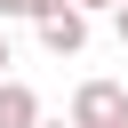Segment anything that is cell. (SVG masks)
Returning a JSON list of instances; mask_svg holds the SVG:
<instances>
[{
    "label": "cell",
    "instance_id": "1",
    "mask_svg": "<svg viewBox=\"0 0 128 128\" xmlns=\"http://www.w3.org/2000/svg\"><path fill=\"white\" fill-rule=\"evenodd\" d=\"M72 128H128V88H120V80H80Z\"/></svg>",
    "mask_w": 128,
    "mask_h": 128
},
{
    "label": "cell",
    "instance_id": "2",
    "mask_svg": "<svg viewBox=\"0 0 128 128\" xmlns=\"http://www.w3.org/2000/svg\"><path fill=\"white\" fill-rule=\"evenodd\" d=\"M32 24H40V48L48 56H80L88 48V8H72V0H48Z\"/></svg>",
    "mask_w": 128,
    "mask_h": 128
},
{
    "label": "cell",
    "instance_id": "3",
    "mask_svg": "<svg viewBox=\"0 0 128 128\" xmlns=\"http://www.w3.org/2000/svg\"><path fill=\"white\" fill-rule=\"evenodd\" d=\"M32 120H40V96H32L24 80L0 72V128H32Z\"/></svg>",
    "mask_w": 128,
    "mask_h": 128
},
{
    "label": "cell",
    "instance_id": "4",
    "mask_svg": "<svg viewBox=\"0 0 128 128\" xmlns=\"http://www.w3.org/2000/svg\"><path fill=\"white\" fill-rule=\"evenodd\" d=\"M40 8H48V0H0V24H32Z\"/></svg>",
    "mask_w": 128,
    "mask_h": 128
},
{
    "label": "cell",
    "instance_id": "5",
    "mask_svg": "<svg viewBox=\"0 0 128 128\" xmlns=\"http://www.w3.org/2000/svg\"><path fill=\"white\" fill-rule=\"evenodd\" d=\"M112 32H120V48H128V0H112Z\"/></svg>",
    "mask_w": 128,
    "mask_h": 128
},
{
    "label": "cell",
    "instance_id": "6",
    "mask_svg": "<svg viewBox=\"0 0 128 128\" xmlns=\"http://www.w3.org/2000/svg\"><path fill=\"white\" fill-rule=\"evenodd\" d=\"M8 64H16V56H8V32H0V72H8Z\"/></svg>",
    "mask_w": 128,
    "mask_h": 128
},
{
    "label": "cell",
    "instance_id": "7",
    "mask_svg": "<svg viewBox=\"0 0 128 128\" xmlns=\"http://www.w3.org/2000/svg\"><path fill=\"white\" fill-rule=\"evenodd\" d=\"M72 8H88V16H96V8H112V0H72Z\"/></svg>",
    "mask_w": 128,
    "mask_h": 128
},
{
    "label": "cell",
    "instance_id": "8",
    "mask_svg": "<svg viewBox=\"0 0 128 128\" xmlns=\"http://www.w3.org/2000/svg\"><path fill=\"white\" fill-rule=\"evenodd\" d=\"M32 128H72V120H32Z\"/></svg>",
    "mask_w": 128,
    "mask_h": 128
}]
</instances>
